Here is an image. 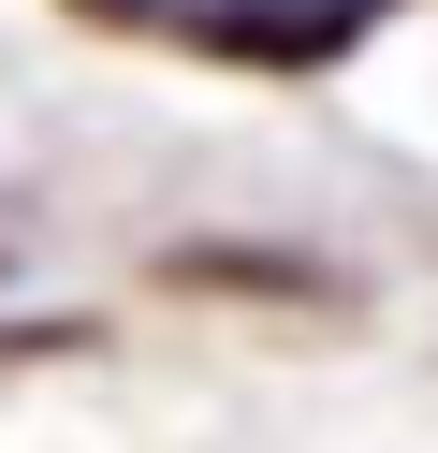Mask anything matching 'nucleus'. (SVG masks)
<instances>
[{
    "label": "nucleus",
    "mask_w": 438,
    "mask_h": 453,
    "mask_svg": "<svg viewBox=\"0 0 438 453\" xmlns=\"http://www.w3.org/2000/svg\"><path fill=\"white\" fill-rule=\"evenodd\" d=\"M73 15H103V30H175V0H73Z\"/></svg>",
    "instance_id": "nucleus-2"
},
{
    "label": "nucleus",
    "mask_w": 438,
    "mask_h": 453,
    "mask_svg": "<svg viewBox=\"0 0 438 453\" xmlns=\"http://www.w3.org/2000/svg\"><path fill=\"white\" fill-rule=\"evenodd\" d=\"M380 15L395 0H190V44L204 59H249V73H336Z\"/></svg>",
    "instance_id": "nucleus-1"
}]
</instances>
